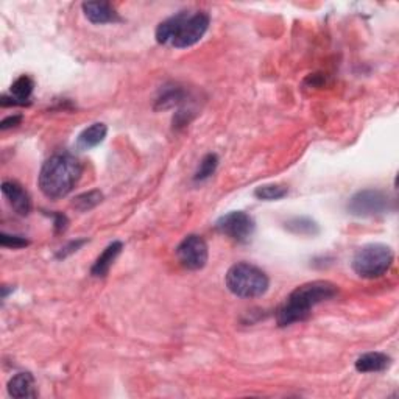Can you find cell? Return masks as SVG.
<instances>
[{
    "label": "cell",
    "instance_id": "16",
    "mask_svg": "<svg viewBox=\"0 0 399 399\" xmlns=\"http://www.w3.org/2000/svg\"><path fill=\"white\" fill-rule=\"evenodd\" d=\"M285 228L289 229L290 233L300 236H317L320 233V228H318L317 223L307 217H295L289 222H285Z\"/></svg>",
    "mask_w": 399,
    "mask_h": 399
},
{
    "label": "cell",
    "instance_id": "8",
    "mask_svg": "<svg viewBox=\"0 0 399 399\" xmlns=\"http://www.w3.org/2000/svg\"><path fill=\"white\" fill-rule=\"evenodd\" d=\"M177 258L182 267L197 271L206 266L207 258H209V248L202 236L190 234L182 239L177 246Z\"/></svg>",
    "mask_w": 399,
    "mask_h": 399
},
{
    "label": "cell",
    "instance_id": "23",
    "mask_svg": "<svg viewBox=\"0 0 399 399\" xmlns=\"http://www.w3.org/2000/svg\"><path fill=\"white\" fill-rule=\"evenodd\" d=\"M21 122H22V116L21 114L10 116V117H6V119H4L2 122H0V130L5 131L8 129H13V126H18Z\"/></svg>",
    "mask_w": 399,
    "mask_h": 399
},
{
    "label": "cell",
    "instance_id": "1",
    "mask_svg": "<svg viewBox=\"0 0 399 399\" xmlns=\"http://www.w3.org/2000/svg\"><path fill=\"white\" fill-rule=\"evenodd\" d=\"M339 287L331 281H310L298 285L276 310V323L281 328L305 322L312 309L337 297Z\"/></svg>",
    "mask_w": 399,
    "mask_h": 399
},
{
    "label": "cell",
    "instance_id": "13",
    "mask_svg": "<svg viewBox=\"0 0 399 399\" xmlns=\"http://www.w3.org/2000/svg\"><path fill=\"white\" fill-rule=\"evenodd\" d=\"M122 250H124V244L122 242L116 241L113 244H109L106 248L103 250V253L100 254V256L95 259L94 266L91 268V275L95 276V278L106 276L109 268L113 267V264L116 262V259L119 258V254L122 253Z\"/></svg>",
    "mask_w": 399,
    "mask_h": 399
},
{
    "label": "cell",
    "instance_id": "17",
    "mask_svg": "<svg viewBox=\"0 0 399 399\" xmlns=\"http://www.w3.org/2000/svg\"><path fill=\"white\" fill-rule=\"evenodd\" d=\"M102 200H103V194L100 190H91V192L75 197L72 206L80 212H86V211H91L92 207H95L97 204H100Z\"/></svg>",
    "mask_w": 399,
    "mask_h": 399
},
{
    "label": "cell",
    "instance_id": "14",
    "mask_svg": "<svg viewBox=\"0 0 399 399\" xmlns=\"http://www.w3.org/2000/svg\"><path fill=\"white\" fill-rule=\"evenodd\" d=\"M392 365V357L374 351V353L362 354L356 361V370L359 373H381L390 368Z\"/></svg>",
    "mask_w": 399,
    "mask_h": 399
},
{
    "label": "cell",
    "instance_id": "24",
    "mask_svg": "<svg viewBox=\"0 0 399 399\" xmlns=\"http://www.w3.org/2000/svg\"><path fill=\"white\" fill-rule=\"evenodd\" d=\"M53 217H55V229H57V233H62L67 226V217L65 214H55Z\"/></svg>",
    "mask_w": 399,
    "mask_h": 399
},
{
    "label": "cell",
    "instance_id": "18",
    "mask_svg": "<svg viewBox=\"0 0 399 399\" xmlns=\"http://www.w3.org/2000/svg\"><path fill=\"white\" fill-rule=\"evenodd\" d=\"M289 192V189L283 185H264L259 186L254 190V197L259 200H266V202H275V200H281Z\"/></svg>",
    "mask_w": 399,
    "mask_h": 399
},
{
    "label": "cell",
    "instance_id": "11",
    "mask_svg": "<svg viewBox=\"0 0 399 399\" xmlns=\"http://www.w3.org/2000/svg\"><path fill=\"white\" fill-rule=\"evenodd\" d=\"M82 8L86 19L92 23H97V26L121 21L116 8L109 2H84Z\"/></svg>",
    "mask_w": 399,
    "mask_h": 399
},
{
    "label": "cell",
    "instance_id": "20",
    "mask_svg": "<svg viewBox=\"0 0 399 399\" xmlns=\"http://www.w3.org/2000/svg\"><path fill=\"white\" fill-rule=\"evenodd\" d=\"M217 165H219V156L217 155H214V153L206 155L202 159V161H200V165H198V169L195 172L194 180L195 181H204L207 178H211L212 175L215 173V170H217Z\"/></svg>",
    "mask_w": 399,
    "mask_h": 399
},
{
    "label": "cell",
    "instance_id": "9",
    "mask_svg": "<svg viewBox=\"0 0 399 399\" xmlns=\"http://www.w3.org/2000/svg\"><path fill=\"white\" fill-rule=\"evenodd\" d=\"M2 194L8 200V203L13 207V211L26 217L31 211V198L23 186H21L18 181H4L2 182Z\"/></svg>",
    "mask_w": 399,
    "mask_h": 399
},
{
    "label": "cell",
    "instance_id": "2",
    "mask_svg": "<svg viewBox=\"0 0 399 399\" xmlns=\"http://www.w3.org/2000/svg\"><path fill=\"white\" fill-rule=\"evenodd\" d=\"M83 165L75 156L58 153L50 156L39 172L38 185L41 192L50 200L67 197L82 178Z\"/></svg>",
    "mask_w": 399,
    "mask_h": 399
},
{
    "label": "cell",
    "instance_id": "12",
    "mask_svg": "<svg viewBox=\"0 0 399 399\" xmlns=\"http://www.w3.org/2000/svg\"><path fill=\"white\" fill-rule=\"evenodd\" d=\"M8 395L11 398H36V384L31 373H18L8 381Z\"/></svg>",
    "mask_w": 399,
    "mask_h": 399
},
{
    "label": "cell",
    "instance_id": "3",
    "mask_svg": "<svg viewBox=\"0 0 399 399\" xmlns=\"http://www.w3.org/2000/svg\"><path fill=\"white\" fill-rule=\"evenodd\" d=\"M209 14L203 11H181L163 21L156 28V41L175 49H187L200 43L209 28Z\"/></svg>",
    "mask_w": 399,
    "mask_h": 399
},
{
    "label": "cell",
    "instance_id": "15",
    "mask_svg": "<svg viewBox=\"0 0 399 399\" xmlns=\"http://www.w3.org/2000/svg\"><path fill=\"white\" fill-rule=\"evenodd\" d=\"M106 134H108V126L105 124H100V122L92 124L78 136L77 147L80 150H91L94 147L100 146V143L105 141Z\"/></svg>",
    "mask_w": 399,
    "mask_h": 399
},
{
    "label": "cell",
    "instance_id": "22",
    "mask_svg": "<svg viewBox=\"0 0 399 399\" xmlns=\"http://www.w3.org/2000/svg\"><path fill=\"white\" fill-rule=\"evenodd\" d=\"M87 241L86 239H80V241H72L70 244H67L66 246H62V248L58 251V254H57V258L58 259H65V258H67L69 254H72V253H75V251H78V248L82 245H84Z\"/></svg>",
    "mask_w": 399,
    "mask_h": 399
},
{
    "label": "cell",
    "instance_id": "4",
    "mask_svg": "<svg viewBox=\"0 0 399 399\" xmlns=\"http://www.w3.org/2000/svg\"><path fill=\"white\" fill-rule=\"evenodd\" d=\"M228 290L239 298H259L270 285L268 276L248 262H239L228 270L225 276Z\"/></svg>",
    "mask_w": 399,
    "mask_h": 399
},
{
    "label": "cell",
    "instance_id": "5",
    "mask_svg": "<svg viewBox=\"0 0 399 399\" xmlns=\"http://www.w3.org/2000/svg\"><path fill=\"white\" fill-rule=\"evenodd\" d=\"M395 254L390 246L384 244H370L359 248L354 254L353 270L356 275L365 279H376L384 276L393 264Z\"/></svg>",
    "mask_w": 399,
    "mask_h": 399
},
{
    "label": "cell",
    "instance_id": "19",
    "mask_svg": "<svg viewBox=\"0 0 399 399\" xmlns=\"http://www.w3.org/2000/svg\"><path fill=\"white\" fill-rule=\"evenodd\" d=\"M182 102H185V91H182L178 86H172V87H169V89H165L161 97L158 99L156 108L167 109L175 105H180V103H182Z\"/></svg>",
    "mask_w": 399,
    "mask_h": 399
},
{
    "label": "cell",
    "instance_id": "21",
    "mask_svg": "<svg viewBox=\"0 0 399 399\" xmlns=\"http://www.w3.org/2000/svg\"><path fill=\"white\" fill-rule=\"evenodd\" d=\"M30 242L27 241L26 237H21V236H11V234H6L2 233L0 234V245L5 246V248H23V246H27Z\"/></svg>",
    "mask_w": 399,
    "mask_h": 399
},
{
    "label": "cell",
    "instance_id": "10",
    "mask_svg": "<svg viewBox=\"0 0 399 399\" xmlns=\"http://www.w3.org/2000/svg\"><path fill=\"white\" fill-rule=\"evenodd\" d=\"M35 89V82L28 75L19 77L10 87V97L2 95L0 97V105L5 106H23L30 105V97Z\"/></svg>",
    "mask_w": 399,
    "mask_h": 399
},
{
    "label": "cell",
    "instance_id": "7",
    "mask_svg": "<svg viewBox=\"0 0 399 399\" xmlns=\"http://www.w3.org/2000/svg\"><path fill=\"white\" fill-rule=\"evenodd\" d=\"M215 229L239 244H246L254 233V220L244 211H234L215 222Z\"/></svg>",
    "mask_w": 399,
    "mask_h": 399
},
{
    "label": "cell",
    "instance_id": "6",
    "mask_svg": "<svg viewBox=\"0 0 399 399\" xmlns=\"http://www.w3.org/2000/svg\"><path fill=\"white\" fill-rule=\"evenodd\" d=\"M390 207V198L378 189L359 190L348 202V212L356 217H374L386 214Z\"/></svg>",
    "mask_w": 399,
    "mask_h": 399
}]
</instances>
